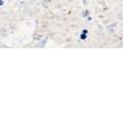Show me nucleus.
<instances>
[{"mask_svg":"<svg viewBox=\"0 0 123 123\" xmlns=\"http://www.w3.org/2000/svg\"><path fill=\"white\" fill-rule=\"evenodd\" d=\"M3 4V0H1V5Z\"/></svg>","mask_w":123,"mask_h":123,"instance_id":"obj_1","label":"nucleus"}]
</instances>
